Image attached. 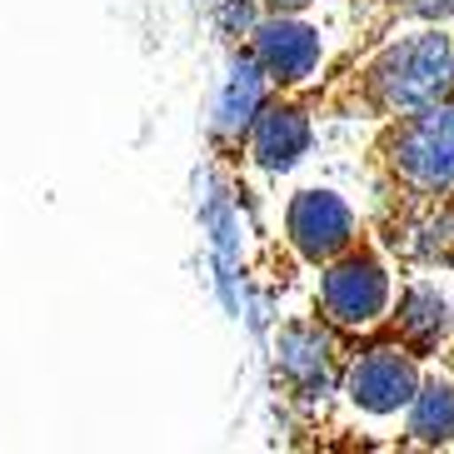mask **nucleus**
<instances>
[{"mask_svg": "<svg viewBox=\"0 0 454 454\" xmlns=\"http://www.w3.org/2000/svg\"><path fill=\"white\" fill-rule=\"evenodd\" d=\"M419 380H425V360L414 349L374 340V345H355V360L345 370L340 395L360 414H370V419H395L419 395Z\"/></svg>", "mask_w": 454, "mask_h": 454, "instance_id": "0eeeda50", "label": "nucleus"}, {"mask_svg": "<svg viewBox=\"0 0 454 454\" xmlns=\"http://www.w3.org/2000/svg\"><path fill=\"white\" fill-rule=\"evenodd\" d=\"M434 364H444V370H454V340L440 349V360H434Z\"/></svg>", "mask_w": 454, "mask_h": 454, "instance_id": "4468645a", "label": "nucleus"}, {"mask_svg": "<svg viewBox=\"0 0 454 454\" xmlns=\"http://www.w3.org/2000/svg\"><path fill=\"white\" fill-rule=\"evenodd\" d=\"M250 15H305L309 5H320V0H240Z\"/></svg>", "mask_w": 454, "mask_h": 454, "instance_id": "ddd939ff", "label": "nucleus"}, {"mask_svg": "<svg viewBox=\"0 0 454 454\" xmlns=\"http://www.w3.org/2000/svg\"><path fill=\"white\" fill-rule=\"evenodd\" d=\"M395 450H454V370L425 364L419 395L404 410V429Z\"/></svg>", "mask_w": 454, "mask_h": 454, "instance_id": "9d476101", "label": "nucleus"}, {"mask_svg": "<svg viewBox=\"0 0 454 454\" xmlns=\"http://www.w3.org/2000/svg\"><path fill=\"white\" fill-rule=\"evenodd\" d=\"M374 240L410 270H454V95L380 121L360 150Z\"/></svg>", "mask_w": 454, "mask_h": 454, "instance_id": "f257e3e1", "label": "nucleus"}, {"mask_svg": "<svg viewBox=\"0 0 454 454\" xmlns=\"http://www.w3.org/2000/svg\"><path fill=\"white\" fill-rule=\"evenodd\" d=\"M364 235H370V220H364L340 190L305 185L285 200V240H290V250L300 254L309 270L340 260V254L355 250Z\"/></svg>", "mask_w": 454, "mask_h": 454, "instance_id": "423d86ee", "label": "nucleus"}, {"mask_svg": "<svg viewBox=\"0 0 454 454\" xmlns=\"http://www.w3.org/2000/svg\"><path fill=\"white\" fill-rule=\"evenodd\" d=\"M300 106L320 121H395L454 95V30L404 26L355 60H330L325 75L300 85Z\"/></svg>", "mask_w": 454, "mask_h": 454, "instance_id": "f03ea898", "label": "nucleus"}, {"mask_svg": "<svg viewBox=\"0 0 454 454\" xmlns=\"http://www.w3.org/2000/svg\"><path fill=\"white\" fill-rule=\"evenodd\" d=\"M404 26H454V0H355V41L340 60L374 51Z\"/></svg>", "mask_w": 454, "mask_h": 454, "instance_id": "9b49d317", "label": "nucleus"}, {"mask_svg": "<svg viewBox=\"0 0 454 454\" xmlns=\"http://www.w3.org/2000/svg\"><path fill=\"white\" fill-rule=\"evenodd\" d=\"M245 51L275 90H300L325 66V35L305 15H254L245 30Z\"/></svg>", "mask_w": 454, "mask_h": 454, "instance_id": "6e6552de", "label": "nucleus"}, {"mask_svg": "<svg viewBox=\"0 0 454 454\" xmlns=\"http://www.w3.org/2000/svg\"><path fill=\"white\" fill-rule=\"evenodd\" d=\"M270 90H275V85H270L265 75H260V66H254L250 51L240 45L235 66H230V81H225V90H220V106H215V121H210L215 140H220V145L245 150L250 121L260 115V106L270 100Z\"/></svg>", "mask_w": 454, "mask_h": 454, "instance_id": "f8f14e48", "label": "nucleus"}, {"mask_svg": "<svg viewBox=\"0 0 454 454\" xmlns=\"http://www.w3.org/2000/svg\"><path fill=\"white\" fill-rule=\"evenodd\" d=\"M309 145H315V115L300 106L294 90H270V100L260 106V115L250 121V135H245L250 165L265 175H285L305 160Z\"/></svg>", "mask_w": 454, "mask_h": 454, "instance_id": "1a4fd4ad", "label": "nucleus"}, {"mask_svg": "<svg viewBox=\"0 0 454 454\" xmlns=\"http://www.w3.org/2000/svg\"><path fill=\"white\" fill-rule=\"evenodd\" d=\"M395 260L385 254V245L374 240V230L364 235L355 250H345L340 260L320 265V285H315V315L330 320L334 330L360 334L370 330L395 300Z\"/></svg>", "mask_w": 454, "mask_h": 454, "instance_id": "20e7f679", "label": "nucleus"}, {"mask_svg": "<svg viewBox=\"0 0 454 454\" xmlns=\"http://www.w3.org/2000/svg\"><path fill=\"white\" fill-rule=\"evenodd\" d=\"M374 340H389V345L414 349L425 364L440 360V349L454 340V309L444 300V290L429 280L425 270H410L400 285H395V300L370 330L355 334V345H374Z\"/></svg>", "mask_w": 454, "mask_h": 454, "instance_id": "39448f33", "label": "nucleus"}, {"mask_svg": "<svg viewBox=\"0 0 454 454\" xmlns=\"http://www.w3.org/2000/svg\"><path fill=\"white\" fill-rule=\"evenodd\" d=\"M355 360V334L334 330L315 309L294 315L275 330L270 345V380L290 404H325L345 389V370Z\"/></svg>", "mask_w": 454, "mask_h": 454, "instance_id": "7ed1b4c3", "label": "nucleus"}]
</instances>
